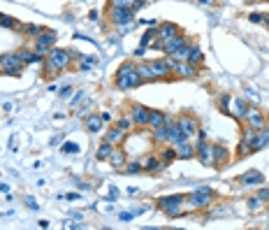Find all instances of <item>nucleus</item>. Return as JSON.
<instances>
[{
    "label": "nucleus",
    "instance_id": "f257e3e1",
    "mask_svg": "<svg viewBox=\"0 0 269 230\" xmlns=\"http://www.w3.org/2000/svg\"><path fill=\"white\" fill-rule=\"evenodd\" d=\"M74 63L70 58V49H63L56 44L47 56H44V61H42V75L47 77V79H54V77H61L65 70H70Z\"/></svg>",
    "mask_w": 269,
    "mask_h": 230
},
{
    "label": "nucleus",
    "instance_id": "f03ea898",
    "mask_svg": "<svg viewBox=\"0 0 269 230\" xmlns=\"http://www.w3.org/2000/svg\"><path fill=\"white\" fill-rule=\"evenodd\" d=\"M155 210L162 212L167 219H183L188 217V193H169L155 200Z\"/></svg>",
    "mask_w": 269,
    "mask_h": 230
},
{
    "label": "nucleus",
    "instance_id": "7ed1b4c3",
    "mask_svg": "<svg viewBox=\"0 0 269 230\" xmlns=\"http://www.w3.org/2000/svg\"><path fill=\"white\" fill-rule=\"evenodd\" d=\"M144 81H141L139 72H137V63L133 58L128 61H123L119 68H116V75H114V86L116 91H133V88L141 86Z\"/></svg>",
    "mask_w": 269,
    "mask_h": 230
},
{
    "label": "nucleus",
    "instance_id": "20e7f679",
    "mask_svg": "<svg viewBox=\"0 0 269 230\" xmlns=\"http://www.w3.org/2000/svg\"><path fill=\"white\" fill-rule=\"evenodd\" d=\"M190 44H193V40H190L188 35H186V33H179V35H174V37H169V40L162 42L160 51L167 56V58H181V61H186Z\"/></svg>",
    "mask_w": 269,
    "mask_h": 230
},
{
    "label": "nucleus",
    "instance_id": "39448f33",
    "mask_svg": "<svg viewBox=\"0 0 269 230\" xmlns=\"http://www.w3.org/2000/svg\"><path fill=\"white\" fill-rule=\"evenodd\" d=\"M216 203V191L211 186H195L193 193H188V210L204 212Z\"/></svg>",
    "mask_w": 269,
    "mask_h": 230
},
{
    "label": "nucleus",
    "instance_id": "423d86ee",
    "mask_svg": "<svg viewBox=\"0 0 269 230\" xmlns=\"http://www.w3.org/2000/svg\"><path fill=\"white\" fill-rule=\"evenodd\" d=\"M26 70V63L19 56V51H7L0 54V75L5 77H21Z\"/></svg>",
    "mask_w": 269,
    "mask_h": 230
},
{
    "label": "nucleus",
    "instance_id": "0eeeda50",
    "mask_svg": "<svg viewBox=\"0 0 269 230\" xmlns=\"http://www.w3.org/2000/svg\"><path fill=\"white\" fill-rule=\"evenodd\" d=\"M107 19L116 28H128L130 23H134V12L128 7H107Z\"/></svg>",
    "mask_w": 269,
    "mask_h": 230
},
{
    "label": "nucleus",
    "instance_id": "6e6552de",
    "mask_svg": "<svg viewBox=\"0 0 269 230\" xmlns=\"http://www.w3.org/2000/svg\"><path fill=\"white\" fill-rule=\"evenodd\" d=\"M174 121H176V126H179V130L183 133V137H186V140H195L197 128L202 126V123L197 121L195 114H190V112H181L179 116H174Z\"/></svg>",
    "mask_w": 269,
    "mask_h": 230
},
{
    "label": "nucleus",
    "instance_id": "1a4fd4ad",
    "mask_svg": "<svg viewBox=\"0 0 269 230\" xmlns=\"http://www.w3.org/2000/svg\"><path fill=\"white\" fill-rule=\"evenodd\" d=\"M56 42H58V35H56V30H51V28H44L37 37H33V49L37 51V54L47 56L51 49L56 47Z\"/></svg>",
    "mask_w": 269,
    "mask_h": 230
},
{
    "label": "nucleus",
    "instance_id": "9d476101",
    "mask_svg": "<svg viewBox=\"0 0 269 230\" xmlns=\"http://www.w3.org/2000/svg\"><path fill=\"white\" fill-rule=\"evenodd\" d=\"M169 63H172V75H174V79H197V75H200V68L188 61L169 58Z\"/></svg>",
    "mask_w": 269,
    "mask_h": 230
},
{
    "label": "nucleus",
    "instance_id": "9b49d317",
    "mask_svg": "<svg viewBox=\"0 0 269 230\" xmlns=\"http://www.w3.org/2000/svg\"><path fill=\"white\" fill-rule=\"evenodd\" d=\"M179 33H183V28L176 26L174 21H160V23H158V37L153 40L151 49H158V51H160L162 42L169 40V37H174V35H179Z\"/></svg>",
    "mask_w": 269,
    "mask_h": 230
},
{
    "label": "nucleus",
    "instance_id": "f8f14e48",
    "mask_svg": "<svg viewBox=\"0 0 269 230\" xmlns=\"http://www.w3.org/2000/svg\"><path fill=\"white\" fill-rule=\"evenodd\" d=\"M126 114L133 119L134 130H141V128H146V126H148V114H151V107H146V105H139V102H133Z\"/></svg>",
    "mask_w": 269,
    "mask_h": 230
},
{
    "label": "nucleus",
    "instance_id": "ddd939ff",
    "mask_svg": "<svg viewBox=\"0 0 269 230\" xmlns=\"http://www.w3.org/2000/svg\"><path fill=\"white\" fill-rule=\"evenodd\" d=\"M244 123H246V128H251V130H263V128H267V114H265V109L251 107V105H249L246 114H244Z\"/></svg>",
    "mask_w": 269,
    "mask_h": 230
},
{
    "label": "nucleus",
    "instance_id": "4468645a",
    "mask_svg": "<svg viewBox=\"0 0 269 230\" xmlns=\"http://www.w3.org/2000/svg\"><path fill=\"white\" fill-rule=\"evenodd\" d=\"M195 158L204 168H214V142L207 140H195Z\"/></svg>",
    "mask_w": 269,
    "mask_h": 230
},
{
    "label": "nucleus",
    "instance_id": "2eb2a0df",
    "mask_svg": "<svg viewBox=\"0 0 269 230\" xmlns=\"http://www.w3.org/2000/svg\"><path fill=\"white\" fill-rule=\"evenodd\" d=\"M148 65H151V70H153V75L158 81H169L174 79V75H172V63H169L167 56H162V58H153V61H148Z\"/></svg>",
    "mask_w": 269,
    "mask_h": 230
},
{
    "label": "nucleus",
    "instance_id": "dca6fc26",
    "mask_svg": "<svg viewBox=\"0 0 269 230\" xmlns=\"http://www.w3.org/2000/svg\"><path fill=\"white\" fill-rule=\"evenodd\" d=\"M253 137H256V130H251V128H244L242 130V137H239V144H237V161H244L246 156L253 154Z\"/></svg>",
    "mask_w": 269,
    "mask_h": 230
},
{
    "label": "nucleus",
    "instance_id": "f3484780",
    "mask_svg": "<svg viewBox=\"0 0 269 230\" xmlns=\"http://www.w3.org/2000/svg\"><path fill=\"white\" fill-rule=\"evenodd\" d=\"M230 161H232V156H230V149L228 144L223 142H214V170H225L230 165Z\"/></svg>",
    "mask_w": 269,
    "mask_h": 230
},
{
    "label": "nucleus",
    "instance_id": "a211bd4d",
    "mask_svg": "<svg viewBox=\"0 0 269 230\" xmlns=\"http://www.w3.org/2000/svg\"><path fill=\"white\" fill-rule=\"evenodd\" d=\"M165 165H162L160 156L158 154H146L144 158H141V172L144 175H160V172H165Z\"/></svg>",
    "mask_w": 269,
    "mask_h": 230
},
{
    "label": "nucleus",
    "instance_id": "6ab92c4d",
    "mask_svg": "<svg viewBox=\"0 0 269 230\" xmlns=\"http://www.w3.org/2000/svg\"><path fill=\"white\" fill-rule=\"evenodd\" d=\"M130 133H126L123 128H119V126H109L107 130H105V135H102V140H107L109 144H114V147H123V142L128 140Z\"/></svg>",
    "mask_w": 269,
    "mask_h": 230
},
{
    "label": "nucleus",
    "instance_id": "aec40b11",
    "mask_svg": "<svg viewBox=\"0 0 269 230\" xmlns=\"http://www.w3.org/2000/svg\"><path fill=\"white\" fill-rule=\"evenodd\" d=\"M176 161H193L195 158V140H183V142L174 144Z\"/></svg>",
    "mask_w": 269,
    "mask_h": 230
},
{
    "label": "nucleus",
    "instance_id": "412c9836",
    "mask_svg": "<svg viewBox=\"0 0 269 230\" xmlns=\"http://www.w3.org/2000/svg\"><path fill=\"white\" fill-rule=\"evenodd\" d=\"M237 184H239V186H263L265 175L260 170H249V172H244V175L237 177Z\"/></svg>",
    "mask_w": 269,
    "mask_h": 230
},
{
    "label": "nucleus",
    "instance_id": "4be33fe9",
    "mask_svg": "<svg viewBox=\"0 0 269 230\" xmlns=\"http://www.w3.org/2000/svg\"><path fill=\"white\" fill-rule=\"evenodd\" d=\"M84 128H86L88 135H98V133L105 130V121H102V116L98 112H93V114H88L84 119Z\"/></svg>",
    "mask_w": 269,
    "mask_h": 230
},
{
    "label": "nucleus",
    "instance_id": "5701e85b",
    "mask_svg": "<svg viewBox=\"0 0 269 230\" xmlns=\"http://www.w3.org/2000/svg\"><path fill=\"white\" fill-rule=\"evenodd\" d=\"M172 116L165 112V109H151V114H148V130H153V128H160V126H165V123L169 121Z\"/></svg>",
    "mask_w": 269,
    "mask_h": 230
},
{
    "label": "nucleus",
    "instance_id": "b1692460",
    "mask_svg": "<svg viewBox=\"0 0 269 230\" xmlns=\"http://www.w3.org/2000/svg\"><path fill=\"white\" fill-rule=\"evenodd\" d=\"M246 109H249V105H246L244 98H232V105H230V116H232L237 123H244V114H246Z\"/></svg>",
    "mask_w": 269,
    "mask_h": 230
},
{
    "label": "nucleus",
    "instance_id": "393cba45",
    "mask_svg": "<svg viewBox=\"0 0 269 230\" xmlns=\"http://www.w3.org/2000/svg\"><path fill=\"white\" fill-rule=\"evenodd\" d=\"M107 163L114 170H123V165L128 163V154H126V149H123V147H114V151H112V156L107 158Z\"/></svg>",
    "mask_w": 269,
    "mask_h": 230
},
{
    "label": "nucleus",
    "instance_id": "a878e982",
    "mask_svg": "<svg viewBox=\"0 0 269 230\" xmlns=\"http://www.w3.org/2000/svg\"><path fill=\"white\" fill-rule=\"evenodd\" d=\"M19 56L23 58V63H26V65H37V63L44 61V56L37 54L33 47H21L19 49Z\"/></svg>",
    "mask_w": 269,
    "mask_h": 230
},
{
    "label": "nucleus",
    "instance_id": "bb28decb",
    "mask_svg": "<svg viewBox=\"0 0 269 230\" xmlns=\"http://www.w3.org/2000/svg\"><path fill=\"white\" fill-rule=\"evenodd\" d=\"M265 147H269V126L267 128H263V130H256V137H253V154L256 151H263Z\"/></svg>",
    "mask_w": 269,
    "mask_h": 230
},
{
    "label": "nucleus",
    "instance_id": "cd10ccee",
    "mask_svg": "<svg viewBox=\"0 0 269 230\" xmlns=\"http://www.w3.org/2000/svg\"><path fill=\"white\" fill-rule=\"evenodd\" d=\"M137 72H139L144 84H155L158 81L153 75V70H151V65H148V61H137Z\"/></svg>",
    "mask_w": 269,
    "mask_h": 230
},
{
    "label": "nucleus",
    "instance_id": "c85d7f7f",
    "mask_svg": "<svg viewBox=\"0 0 269 230\" xmlns=\"http://www.w3.org/2000/svg\"><path fill=\"white\" fill-rule=\"evenodd\" d=\"M186 61L188 63H193V65H197V68H202L204 65V51L200 49V44H190V49H188V56H186Z\"/></svg>",
    "mask_w": 269,
    "mask_h": 230
},
{
    "label": "nucleus",
    "instance_id": "c756f323",
    "mask_svg": "<svg viewBox=\"0 0 269 230\" xmlns=\"http://www.w3.org/2000/svg\"><path fill=\"white\" fill-rule=\"evenodd\" d=\"M158 156H160V161H162L165 168H169V165L176 161V151H174L172 144H162V149H160V154H158Z\"/></svg>",
    "mask_w": 269,
    "mask_h": 230
},
{
    "label": "nucleus",
    "instance_id": "7c9ffc66",
    "mask_svg": "<svg viewBox=\"0 0 269 230\" xmlns=\"http://www.w3.org/2000/svg\"><path fill=\"white\" fill-rule=\"evenodd\" d=\"M155 37H158V26H148L139 37V47H151Z\"/></svg>",
    "mask_w": 269,
    "mask_h": 230
},
{
    "label": "nucleus",
    "instance_id": "2f4dec72",
    "mask_svg": "<svg viewBox=\"0 0 269 230\" xmlns=\"http://www.w3.org/2000/svg\"><path fill=\"white\" fill-rule=\"evenodd\" d=\"M112 151H114V144H109L107 140H102L98 151H95V161H107L109 156H112Z\"/></svg>",
    "mask_w": 269,
    "mask_h": 230
},
{
    "label": "nucleus",
    "instance_id": "473e14b6",
    "mask_svg": "<svg viewBox=\"0 0 269 230\" xmlns=\"http://www.w3.org/2000/svg\"><path fill=\"white\" fill-rule=\"evenodd\" d=\"M216 105H218V112H221V114H228V116H230L232 95H230V93H221V95H218V100H216Z\"/></svg>",
    "mask_w": 269,
    "mask_h": 230
},
{
    "label": "nucleus",
    "instance_id": "72a5a7b5",
    "mask_svg": "<svg viewBox=\"0 0 269 230\" xmlns=\"http://www.w3.org/2000/svg\"><path fill=\"white\" fill-rule=\"evenodd\" d=\"M44 30V26H40V23H23V28H21V33H23V37H37V35Z\"/></svg>",
    "mask_w": 269,
    "mask_h": 230
},
{
    "label": "nucleus",
    "instance_id": "f704fd0d",
    "mask_svg": "<svg viewBox=\"0 0 269 230\" xmlns=\"http://www.w3.org/2000/svg\"><path fill=\"white\" fill-rule=\"evenodd\" d=\"M265 205H267V203H263L258 196H251L249 200H246V207H249L251 214H260V212L265 210Z\"/></svg>",
    "mask_w": 269,
    "mask_h": 230
},
{
    "label": "nucleus",
    "instance_id": "c9c22d12",
    "mask_svg": "<svg viewBox=\"0 0 269 230\" xmlns=\"http://www.w3.org/2000/svg\"><path fill=\"white\" fill-rule=\"evenodd\" d=\"M121 172H126V175H144V172H141V161H137V158L130 161V158H128V163L123 165Z\"/></svg>",
    "mask_w": 269,
    "mask_h": 230
},
{
    "label": "nucleus",
    "instance_id": "e433bc0d",
    "mask_svg": "<svg viewBox=\"0 0 269 230\" xmlns=\"http://www.w3.org/2000/svg\"><path fill=\"white\" fill-rule=\"evenodd\" d=\"M93 65H98V56H84V58L77 63L79 72H88V70L93 68Z\"/></svg>",
    "mask_w": 269,
    "mask_h": 230
},
{
    "label": "nucleus",
    "instance_id": "4c0bfd02",
    "mask_svg": "<svg viewBox=\"0 0 269 230\" xmlns=\"http://www.w3.org/2000/svg\"><path fill=\"white\" fill-rule=\"evenodd\" d=\"M81 147L77 142H72V140H67V142L61 144V154H67V156H74V154H79Z\"/></svg>",
    "mask_w": 269,
    "mask_h": 230
},
{
    "label": "nucleus",
    "instance_id": "58836bf2",
    "mask_svg": "<svg viewBox=\"0 0 269 230\" xmlns=\"http://www.w3.org/2000/svg\"><path fill=\"white\" fill-rule=\"evenodd\" d=\"M116 126H119V128H123V130H126V133H133V128H134V126H133V119H130V116L128 114H121V116H119V119H116Z\"/></svg>",
    "mask_w": 269,
    "mask_h": 230
},
{
    "label": "nucleus",
    "instance_id": "ea45409f",
    "mask_svg": "<svg viewBox=\"0 0 269 230\" xmlns=\"http://www.w3.org/2000/svg\"><path fill=\"white\" fill-rule=\"evenodd\" d=\"M256 196L260 198V200H263V203H267L269 205V186H258V191H256Z\"/></svg>",
    "mask_w": 269,
    "mask_h": 230
},
{
    "label": "nucleus",
    "instance_id": "a19ab883",
    "mask_svg": "<svg viewBox=\"0 0 269 230\" xmlns=\"http://www.w3.org/2000/svg\"><path fill=\"white\" fill-rule=\"evenodd\" d=\"M134 0H107V7H133Z\"/></svg>",
    "mask_w": 269,
    "mask_h": 230
},
{
    "label": "nucleus",
    "instance_id": "79ce46f5",
    "mask_svg": "<svg viewBox=\"0 0 269 230\" xmlns=\"http://www.w3.org/2000/svg\"><path fill=\"white\" fill-rule=\"evenodd\" d=\"M23 205H26L30 212H37V210H40V205H37V200H35L33 196H26V198H23Z\"/></svg>",
    "mask_w": 269,
    "mask_h": 230
},
{
    "label": "nucleus",
    "instance_id": "37998d69",
    "mask_svg": "<svg viewBox=\"0 0 269 230\" xmlns=\"http://www.w3.org/2000/svg\"><path fill=\"white\" fill-rule=\"evenodd\" d=\"M249 21H251V23H263V21H265V14H263V12H251V14H249Z\"/></svg>",
    "mask_w": 269,
    "mask_h": 230
},
{
    "label": "nucleus",
    "instance_id": "c03bdc74",
    "mask_svg": "<svg viewBox=\"0 0 269 230\" xmlns=\"http://www.w3.org/2000/svg\"><path fill=\"white\" fill-rule=\"evenodd\" d=\"M144 54H146V47H139L133 51V61H144Z\"/></svg>",
    "mask_w": 269,
    "mask_h": 230
},
{
    "label": "nucleus",
    "instance_id": "a18cd8bd",
    "mask_svg": "<svg viewBox=\"0 0 269 230\" xmlns=\"http://www.w3.org/2000/svg\"><path fill=\"white\" fill-rule=\"evenodd\" d=\"M81 100H84V91H77V93L72 95V100H70V105H72V107H77V105H79Z\"/></svg>",
    "mask_w": 269,
    "mask_h": 230
},
{
    "label": "nucleus",
    "instance_id": "49530a36",
    "mask_svg": "<svg viewBox=\"0 0 269 230\" xmlns=\"http://www.w3.org/2000/svg\"><path fill=\"white\" fill-rule=\"evenodd\" d=\"M70 58H72V63H79L81 58H84V54H81V51H77V49H70Z\"/></svg>",
    "mask_w": 269,
    "mask_h": 230
},
{
    "label": "nucleus",
    "instance_id": "de8ad7c7",
    "mask_svg": "<svg viewBox=\"0 0 269 230\" xmlns=\"http://www.w3.org/2000/svg\"><path fill=\"white\" fill-rule=\"evenodd\" d=\"M74 88L72 86H61V91H58V93H61V98H70V93H72Z\"/></svg>",
    "mask_w": 269,
    "mask_h": 230
},
{
    "label": "nucleus",
    "instance_id": "09e8293b",
    "mask_svg": "<svg viewBox=\"0 0 269 230\" xmlns=\"http://www.w3.org/2000/svg\"><path fill=\"white\" fill-rule=\"evenodd\" d=\"M119 219H121V221H133V219H134V214H133V212H123V214H121V217H119Z\"/></svg>",
    "mask_w": 269,
    "mask_h": 230
},
{
    "label": "nucleus",
    "instance_id": "8fccbe9b",
    "mask_svg": "<svg viewBox=\"0 0 269 230\" xmlns=\"http://www.w3.org/2000/svg\"><path fill=\"white\" fill-rule=\"evenodd\" d=\"M218 0H197V5H202V7H211V5H216Z\"/></svg>",
    "mask_w": 269,
    "mask_h": 230
},
{
    "label": "nucleus",
    "instance_id": "3c124183",
    "mask_svg": "<svg viewBox=\"0 0 269 230\" xmlns=\"http://www.w3.org/2000/svg\"><path fill=\"white\" fill-rule=\"evenodd\" d=\"M88 19H91V21H98V19H100V12H98V9H91V12H88Z\"/></svg>",
    "mask_w": 269,
    "mask_h": 230
},
{
    "label": "nucleus",
    "instance_id": "603ef678",
    "mask_svg": "<svg viewBox=\"0 0 269 230\" xmlns=\"http://www.w3.org/2000/svg\"><path fill=\"white\" fill-rule=\"evenodd\" d=\"M100 116H102V121H105V123L112 121V112H100Z\"/></svg>",
    "mask_w": 269,
    "mask_h": 230
},
{
    "label": "nucleus",
    "instance_id": "864d4df0",
    "mask_svg": "<svg viewBox=\"0 0 269 230\" xmlns=\"http://www.w3.org/2000/svg\"><path fill=\"white\" fill-rule=\"evenodd\" d=\"M77 186H79L81 191H88L91 189V184H86V182H81V179H77Z\"/></svg>",
    "mask_w": 269,
    "mask_h": 230
},
{
    "label": "nucleus",
    "instance_id": "5fc2aeb1",
    "mask_svg": "<svg viewBox=\"0 0 269 230\" xmlns=\"http://www.w3.org/2000/svg\"><path fill=\"white\" fill-rule=\"evenodd\" d=\"M61 198H67V200H79V193H67V196H61Z\"/></svg>",
    "mask_w": 269,
    "mask_h": 230
},
{
    "label": "nucleus",
    "instance_id": "6e6d98bb",
    "mask_svg": "<svg viewBox=\"0 0 269 230\" xmlns=\"http://www.w3.org/2000/svg\"><path fill=\"white\" fill-rule=\"evenodd\" d=\"M37 226H40V228H49V221H44V219H42V221H37Z\"/></svg>",
    "mask_w": 269,
    "mask_h": 230
},
{
    "label": "nucleus",
    "instance_id": "4d7b16f0",
    "mask_svg": "<svg viewBox=\"0 0 269 230\" xmlns=\"http://www.w3.org/2000/svg\"><path fill=\"white\" fill-rule=\"evenodd\" d=\"M0 191H2V193H7V191H9V184H0Z\"/></svg>",
    "mask_w": 269,
    "mask_h": 230
},
{
    "label": "nucleus",
    "instance_id": "13d9d810",
    "mask_svg": "<svg viewBox=\"0 0 269 230\" xmlns=\"http://www.w3.org/2000/svg\"><path fill=\"white\" fill-rule=\"evenodd\" d=\"M265 26H267V30H269V14H265V21H263Z\"/></svg>",
    "mask_w": 269,
    "mask_h": 230
},
{
    "label": "nucleus",
    "instance_id": "bf43d9fd",
    "mask_svg": "<svg viewBox=\"0 0 269 230\" xmlns=\"http://www.w3.org/2000/svg\"><path fill=\"white\" fill-rule=\"evenodd\" d=\"M244 2H258V0H244Z\"/></svg>",
    "mask_w": 269,
    "mask_h": 230
},
{
    "label": "nucleus",
    "instance_id": "052dcab7",
    "mask_svg": "<svg viewBox=\"0 0 269 230\" xmlns=\"http://www.w3.org/2000/svg\"><path fill=\"white\" fill-rule=\"evenodd\" d=\"M144 2H146V0H144Z\"/></svg>",
    "mask_w": 269,
    "mask_h": 230
},
{
    "label": "nucleus",
    "instance_id": "680f3d73",
    "mask_svg": "<svg viewBox=\"0 0 269 230\" xmlns=\"http://www.w3.org/2000/svg\"><path fill=\"white\" fill-rule=\"evenodd\" d=\"M0 14H2V12H0Z\"/></svg>",
    "mask_w": 269,
    "mask_h": 230
}]
</instances>
